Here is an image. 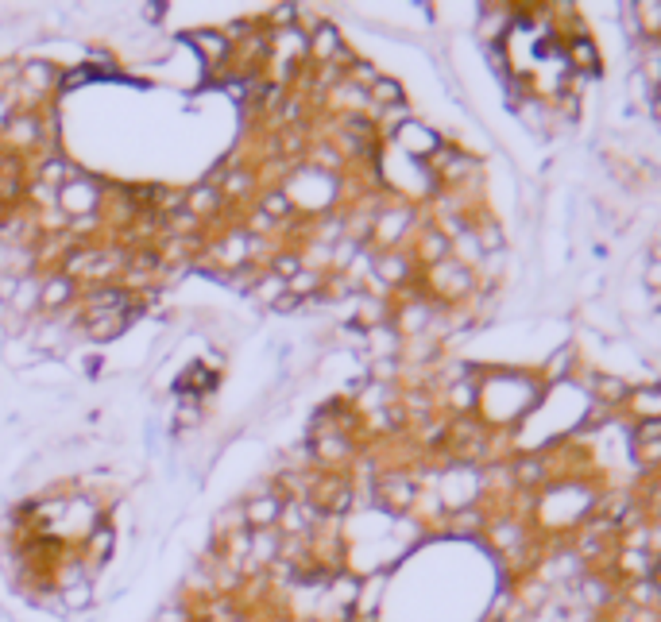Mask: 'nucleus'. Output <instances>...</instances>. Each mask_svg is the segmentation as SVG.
Listing matches in <instances>:
<instances>
[{"mask_svg": "<svg viewBox=\"0 0 661 622\" xmlns=\"http://www.w3.org/2000/svg\"><path fill=\"white\" fill-rule=\"evenodd\" d=\"M634 12H638V20H646L649 35L661 28V4H634Z\"/></svg>", "mask_w": 661, "mask_h": 622, "instance_id": "nucleus-10", "label": "nucleus"}, {"mask_svg": "<svg viewBox=\"0 0 661 622\" xmlns=\"http://www.w3.org/2000/svg\"><path fill=\"white\" fill-rule=\"evenodd\" d=\"M263 209H267V213H275V217H283V213H286V197H278V194H275V197H267V205H263Z\"/></svg>", "mask_w": 661, "mask_h": 622, "instance_id": "nucleus-12", "label": "nucleus"}, {"mask_svg": "<svg viewBox=\"0 0 661 622\" xmlns=\"http://www.w3.org/2000/svg\"><path fill=\"white\" fill-rule=\"evenodd\" d=\"M654 104H661V81H657V86H654Z\"/></svg>", "mask_w": 661, "mask_h": 622, "instance_id": "nucleus-19", "label": "nucleus"}, {"mask_svg": "<svg viewBox=\"0 0 661 622\" xmlns=\"http://www.w3.org/2000/svg\"><path fill=\"white\" fill-rule=\"evenodd\" d=\"M634 406H638V414H646V418H661V391H642L634 398Z\"/></svg>", "mask_w": 661, "mask_h": 622, "instance_id": "nucleus-7", "label": "nucleus"}, {"mask_svg": "<svg viewBox=\"0 0 661 622\" xmlns=\"http://www.w3.org/2000/svg\"><path fill=\"white\" fill-rule=\"evenodd\" d=\"M318 51H321V54H333V51H336V39H333V31H329V28L321 31V39H318Z\"/></svg>", "mask_w": 661, "mask_h": 622, "instance_id": "nucleus-13", "label": "nucleus"}, {"mask_svg": "<svg viewBox=\"0 0 661 622\" xmlns=\"http://www.w3.org/2000/svg\"><path fill=\"white\" fill-rule=\"evenodd\" d=\"M657 302H661V298H657Z\"/></svg>", "mask_w": 661, "mask_h": 622, "instance_id": "nucleus-20", "label": "nucleus"}, {"mask_svg": "<svg viewBox=\"0 0 661 622\" xmlns=\"http://www.w3.org/2000/svg\"><path fill=\"white\" fill-rule=\"evenodd\" d=\"M248 518L252 522H260V526H267V522H275L278 518V507L271 499H260V507H248Z\"/></svg>", "mask_w": 661, "mask_h": 622, "instance_id": "nucleus-8", "label": "nucleus"}, {"mask_svg": "<svg viewBox=\"0 0 661 622\" xmlns=\"http://www.w3.org/2000/svg\"><path fill=\"white\" fill-rule=\"evenodd\" d=\"M379 271L391 275V278H399V275H402V263H394V260H391V263H379Z\"/></svg>", "mask_w": 661, "mask_h": 622, "instance_id": "nucleus-17", "label": "nucleus"}, {"mask_svg": "<svg viewBox=\"0 0 661 622\" xmlns=\"http://www.w3.org/2000/svg\"><path fill=\"white\" fill-rule=\"evenodd\" d=\"M646 286H657V290H661V260L649 263V271H646Z\"/></svg>", "mask_w": 661, "mask_h": 622, "instance_id": "nucleus-15", "label": "nucleus"}, {"mask_svg": "<svg viewBox=\"0 0 661 622\" xmlns=\"http://www.w3.org/2000/svg\"><path fill=\"white\" fill-rule=\"evenodd\" d=\"M313 283H318V275H294L290 278V290H294V294H306V290H313Z\"/></svg>", "mask_w": 661, "mask_h": 622, "instance_id": "nucleus-11", "label": "nucleus"}, {"mask_svg": "<svg viewBox=\"0 0 661 622\" xmlns=\"http://www.w3.org/2000/svg\"><path fill=\"white\" fill-rule=\"evenodd\" d=\"M619 565L626 576H634V580H649V557L642 553V549H626V553L619 557Z\"/></svg>", "mask_w": 661, "mask_h": 622, "instance_id": "nucleus-1", "label": "nucleus"}, {"mask_svg": "<svg viewBox=\"0 0 661 622\" xmlns=\"http://www.w3.org/2000/svg\"><path fill=\"white\" fill-rule=\"evenodd\" d=\"M580 595H584L588 607H603V600H607V584H599L596 576H588L584 584H580Z\"/></svg>", "mask_w": 661, "mask_h": 622, "instance_id": "nucleus-5", "label": "nucleus"}, {"mask_svg": "<svg viewBox=\"0 0 661 622\" xmlns=\"http://www.w3.org/2000/svg\"><path fill=\"white\" fill-rule=\"evenodd\" d=\"M66 294H70V286H66V283H51V290H46V302L54 306V302H62Z\"/></svg>", "mask_w": 661, "mask_h": 622, "instance_id": "nucleus-14", "label": "nucleus"}, {"mask_svg": "<svg viewBox=\"0 0 661 622\" xmlns=\"http://www.w3.org/2000/svg\"><path fill=\"white\" fill-rule=\"evenodd\" d=\"M371 93L383 101V104H402V89L394 86V81H387V78H376V86H371Z\"/></svg>", "mask_w": 661, "mask_h": 622, "instance_id": "nucleus-6", "label": "nucleus"}, {"mask_svg": "<svg viewBox=\"0 0 661 622\" xmlns=\"http://www.w3.org/2000/svg\"><path fill=\"white\" fill-rule=\"evenodd\" d=\"M573 62L580 70H588V74H596V43H591V39H576L573 43Z\"/></svg>", "mask_w": 661, "mask_h": 622, "instance_id": "nucleus-4", "label": "nucleus"}, {"mask_svg": "<svg viewBox=\"0 0 661 622\" xmlns=\"http://www.w3.org/2000/svg\"><path fill=\"white\" fill-rule=\"evenodd\" d=\"M599 391H607L611 398H619V394H623V386H619V383H611V379H607V383H599Z\"/></svg>", "mask_w": 661, "mask_h": 622, "instance_id": "nucleus-18", "label": "nucleus"}, {"mask_svg": "<svg viewBox=\"0 0 661 622\" xmlns=\"http://www.w3.org/2000/svg\"><path fill=\"white\" fill-rule=\"evenodd\" d=\"M631 607L634 611H642V607H657V588L654 580H638L631 588Z\"/></svg>", "mask_w": 661, "mask_h": 622, "instance_id": "nucleus-3", "label": "nucleus"}, {"mask_svg": "<svg viewBox=\"0 0 661 622\" xmlns=\"http://www.w3.org/2000/svg\"><path fill=\"white\" fill-rule=\"evenodd\" d=\"M194 43L205 51V58H209V62H213V54H217V58H225V39H220V35H197Z\"/></svg>", "mask_w": 661, "mask_h": 622, "instance_id": "nucleus-9", "label": "nucleus"}, {"mask_svg": "<svg viewBox=\"0 0 661 622\" xmlns=\"http://www.w3.org/2000/svg\"><path fill=\"white\" fill-rule=\"evenodd\" d=\"M638 437H642V441L646 437H661V421H646V426L638 429Z\"/></svg>", "mask_w": 661, "mask_h": 622, "instance_id": "nucleus-16", "label": "nucleus"}, {"mask_svg": "<svg viewBox=\"0 0 661 622\" xmlns=\"http://www.w3.org/2000/svg\"><path fill=\"white\" fill-rule=\"evenodd\" d=\"M120 325H124V310H109V313H97L93 317V336H112V333H120Z\"/></svg>", "mask_w": 661, "mask_h": 622, "instance_id": "nucleus-2", "label": "nucleus"}]
</instances>
